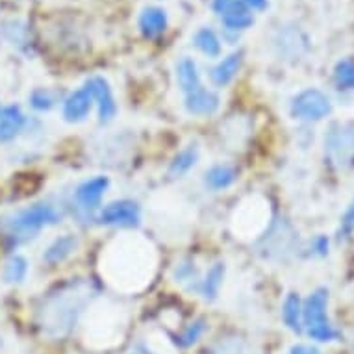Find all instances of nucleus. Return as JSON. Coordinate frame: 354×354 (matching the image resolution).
Returning a JSON list of instances; mask_svg holds the SVG:
<instances>
[{
  "label": "nucleus",
  "instance_id": "0eeeda50",
  "mask_svg": "<svg viewBox=\"0 0 354 354\" xmlns=\"http://www.w3.org/2000/svg\"><path fill=\"white\" fill-rule=\"evenodd\" d=\"M86 87L93 97V102H97V106H99L100 122H110L117 113V104L108 80L102 76H93L86 82Z\"/></svg>",
  "mask_w": 354,
  "mask_h": 354
},
{
  "label": "nucleus",
  "instance_id": "f257e3e1",
  "mask_svg": "<svg viewBox=\"0 0 354 354\" xmlns=\"http://www.w3.org/2000/svg\"><path fill=\"white\" fill-rule=\"evenodd\" d=\"M86 295L80 291H62L50 297L41 310V326L48 336H64L73 328L82 308L86 306Z\"/></svg>",
  "mask_w": 354,
  "mask_h": 354
},
{
  "label": "nucleus",
  "instance_id": "4be33fe9",
  "mask_svg": "<svg viewBox=\"0 0 354 354\" xmlns=\"http://www.w3.org/2000/svg\"><path fill=\"white\" fill-rule=\"evenodd\" d=\"M193 43H195V47H197L201 53H204L206 56H209V58H217L221 54L219 37L215 35L214 30L201 28L197 34H195V37H193Z\"/></svg>",
  "mask_w": 354,
  "mask_h": 354
},
{
  "label": "nucleus",
  "instance_id": "2f4dec72",
  "mask_svg": "<svg viewBox=\"0 0 354 354\" xmlns=\"http://www.w3.org/2000/svg\"><path fill=\"white\" fill-rule=\"evenodd\" d=\"M234 0H214V4H212V8H214V12L217 13V15H223V12L227 10L230 4H232Z\"/></svg>",
  "mask_w": 354,
  "mask_h": 354
},
{
  "label": "nucleus",
  "instance_id": "5701e85b",
  "mask_svg": "<svg viewBox=\"0 0 354 354\" xmlns=\"http://www.w3.org/2000/svg\"><path fill=\"white\" fill-rule=\"evenodd\" d=\"M26 273H28V261L24 260L23 256L15 254L6 261L2 277L8 284H19V282H23Z\"/></svg>",
  "mask_w": 354,
  "mask_h": 354
},
{
  "label": "nucleus",
  "instance_id": "20e7f679",
  "mask_svg": "<svg viewBox=\"0 0 354 354\" xmlns=\"http://www.w3.org/2000/svg\"><path fill=\"white\" fill-rule=\"evenodd\" d=\"M128 256H124L121 245L117 243V261H121V268H117V273L113 279H119L121 277V282H136V280L145 279L147 274L151 277V261H149V256H151V249L149 247H143V249H138V247H128Z\"/></svg>",
  "mask_w": 354,
  "mask_h": 354
},
{
  "label": "nucleus",
  "instance_id": "7ed1b4c3",
  "mask_svg": "<svg viewBox=\"0 0 354 354\" xmlns=\"http://www.w3.org/2000/svg\"><path fill=\"white\" fill-rule=\"evenodd\" d=\"M326 304H328V291L319 288L308 297L302 306V325L306 326L308 336L315 342H332L339 336L326 317Z\"/></svg>",
  "mask_w": 354,
  "mask_h": 354
},
{
  "label": "nucleus",
  "instance_id": "c756f323",
  "mask_svg": "<svg viewBox=\"0 0 354 354\" xmlns=\"http://www.w3.org/2000/svg\"><path fill=\"white\" fill-rule=\"evenodd\" d=\"M290 354H321V351L315 347H310V345H293L290 348Z\"/></svg>",
  "mask_w": 354,
  "mask_h": 354
},
{
  "label": "nucleus",
  "instance_id": "f3484780",
  "mask_svg": "<svg viewBox=\"0 0 354 354\" xmlns=\"http://www.w3.org/2000/svg\"><path fill=\"white\" fill-rule=\"evenodd\" d=\"M76 247H78V239H76L75 236H71V234L62 236V238L56 239V241L45 250L43 260L47 261V263H53V266L54 263H59V261H64L65 258H69V256L76 250Z\"/></svg>",
  "mask_w": 354,
  "mask_h": 354
},
{
  "label": "nucleus",
  "instance_id": "9b49d317",
  "mask_svg": "<svg viewBox=\"0 0 354 354\" xmlns=\"http://www.w3.org/2000/svg\"><path fill=\"white\" fill-rule=\"evenodd\" d=\"M184 97H186L184 106H186L187 113H192V115H212L219 110V97L214 91H208L204 86L193 93L184 95Z\"/></svg>",
  "mask_w": 354,
  "mask_h": 354
},
{
  "label": "nucleus",
  "instance_id": "a211bd4d",
  "mask_svg": "<svg viewBox=\"0 0 354 354\" xmlns=\"http://www.w3.org/2000/svg\"><path fill=\"white\" fill-rule=\"evenodd\" d=\"M223 279H225V263H214L212 269L206 274V279L201 280V286H198V293L206 299V301H214L215 297L219 295L221 284H223Z\"/></svg>",
  "mask_w": 354,
  "mask_h": 354
},
{
  "label": "nucleus",
  "instance_id": "c85d7f7f",
  "mask_svg": "<svg viewBox=\"0 0 354 354\" xmlns=\"http://www.w3.org/2000/svg\"><path fill=\"white\" fill-rule=\"evenodd\" d=\"M342 230L345 234L353 232L354 230V203L348 206V209L345 212V215H343L342 219Z\"/></svg>",
  "mask_w": 354,
  "mask_h": 354
},
{
  "label": "nucleus",
  "instance_id": "7c9ffc66",
  "mask_svg": "<svg viewBox=\"0 0 354 354\" xmlns=\"http://www.w3.org/2000/svg\"><path fill=\"white\" fill-rule=\"evenodd\" d=\"M250 12H261L268 8V0H243Z\"/></svg>",
  "mask_w": 354,
  "mask_h": 354
},
{
  "label": "nucleus",
  "instance_id": "b1692460",
  "mask_svg": "<svg viewBox=\"0 0 354 354\" xmlns=\"http://www.w3.org/2000/svg\"><path fill=\"white\" fill-rule=\"evenodd\" d=\"M334 82L339 89H354V62L342 59L334 69Z\"/></svg>",
  "mask_w": 354,
  "mask_h": 354
},
{
  "label": "nucleus",
  "instance_id": "ddd939ff",
  "mask_svg": "<svg viewBox=\"0 0 354 354\" xmlns=\"http://www.w3.org/2000/svg\"><path fill=\"white\" fill-rule=\"evenodd\" d=\"M223 19V24L227 26L228 30H245L249 28L250 24L254 23V17H252V12H250L247 4L243 0H234L232 4L223 12L221 15Z\"/></svg>",
  "mask_w": 354,
  "mask_h": 354
},
{
  "label": "nucleus",
  "instance_id": "393cba45",
  "mask_svg": "<svg viewBox=\"0 0 354 354\" xmlns=\"http://www.w3.org/2000/svg\"><path fill=\"white\" fill-rule=\"evenodd\" d=\"M204 328H206V323H204V319H197L195 323H192V325H187V328L184 332H182V336L176 339V343H178V347H192L193 343L197 342L198 337L203 336Z\"/></svg>",
  "mask_w": 354,
  "mask_h": 354
},
{
  "label": "nucleus",
  "instance_id": "f8f14e48",
  "mask_svg": "<svg viewBox=\"0 0 354 354\" xmlns=\"http://www.w3.org/2000/svg\"><path fill=\"white\" fill-rule=\"evenodd\" d=\"M24 115L23 111L19 110L17 106H6L0 108V143L15 140L19 132L24 127Z\"/></svg>",
  "mask_w": 354,
  "mask_h": 354
},
{
  "label": "nucleus",
  "instance_id": "1a4fd4ad",
  "mask_svg": "<svg viewBox=\"0 0 354 354\" xmlns=\"http://www.w3.org/2000/svg\"><path fill=\"white\" fill-rule=\"evenodd\" d=\"M326 145H328L332 158L339 165L354 162V130H347V128L334 130L328 134Z\"/></svg>",
  "mask_w": 354,
  "mask_h": 354
},
{
  "label": "nucleus",
  "instance_id": "dca6fc26",
  "mask_svg": "<svg viewBox=\"0 0 354 354\" xmlns=\"http://www.w3.org/2000/svg\"><path fill=\"white\" fill-rule=\"evenodd\" d=\"M176 76H178V84H180V89L184 91V95H189L193 91H197L203 87V82H201V75H198L197 64L189 58H184L176 67Z\"/></svg>",
  "mask_w": 354,
  "mask_h": 354
},
{
  "label": "nucleus",
  "instance_id": "412c9836",
  "mask_svg": "<svg viewBox=\"0 0 354 354\" xmlns=\"http://www.w3.org/2000/svg\"><path fill=\"white\" fill-rule=\"evenodd\" d=\"M197 160H198V149L195 145H189L187 149L180 151L176 156L173 158V162H171V165H169V176H173V178L184 176L189 169L195 167Z\"/></svg>",
  "mask_w": 354,
  "mask_h": 354
},
{
  "label": "nucleus",
  "instance_id": "39448f33",
  "mask_svg": "<svg viewBox=\"0 0 354 354\" xmlns=\"http://www.w3.org/2000/svg\"><path fill=\"white\" fill-rule=\"evenodd\" d=\"M332 111V104L325 93H321L319 89H306L295 97L291 104V113L297 119L304 121H319Z\"/></svg>",
  "mask_w": 354,
  "mask_h": 354
},
{
  "label": "nucleus",
  "instance_id": "423d86ee",
  "mask_svg": "<svg viewBox=\"0 0 354 354\" xmlns=\"http://www.w3.org/2000/svg\"><path fill=\"white\" fill-rule=\"evenodd\" d=\"M99 221L100 225H108V227L134 228L140 225L141 209L132 201H117V203L108 204L100 212Z\"/></svg>",
  "mask_w": 354,
  "mask_h": 354
},
{
  "label": "nucleus",
  "instance_id": "9d476101",
  "mask_svg": "<svg viewBox=\"0 0 354 354\" xmlns=\"http://www.w3.org/2000/svg\"><path fill=\"white\" fill-rule=\"evenodd\" d=\"M93 104V97L87 91V87L76 89L75 93H71L64 102V119L67 122H80L84 121Z\"/></svg>",
  "mask_w": 354,
  "mask_h": 354
},
{
  "label": "nucleus",
  "instance_id": "aec40b11",
  "mask_svg": "<svg viewBox=\"0 0 354 354\" xmlns=\"http://www.w3.org/2000/svg\"><path fill=\"white\" fill-rule=\"evenodd\" d=\"M282 319L288 328L297 334L302 332V304L297 293H290L286 297L284 306H282Z\"/></svg>",
  "mask_w": 354,
  "mask_h": 354
},
{
  "label": "nucleus",
  "instance_id": "cd10ccee",
  "mask_svg": "<svg viewBox=\"0 0 354 354\" xmlns=\"http://www.w3.org/2000/svg\"><path fill=\"white\" fill-rule=\"evenodd\" d=\"M30 104L34 106L35 110H50L54 106V97L48 93L47 89H35L32 97H30Z\"/></svg>",
  "mask_w": 354,
  "mask_h": 354
},
{
  "label": "nucleus",
  "instance_id": "4468645a",
  "mask_svg": "<svg viewBox=\"0 0 354 354\" xmlns=\"http://www.w3.org/2000/svg\"><path fill=\"white\" fill-rule=\"evenodd\" d=\"M241 58H243V53H234L223 59L219 65H215L209 73V78L215 86L225 87L234 80V76L238 75L239 67H241Z\"/></svg>",
  "mask_w": 354,
  "mask_h": 354
},
{
  "label": "nucleus",
  "instance_id": "a878e982",
  "mask_svg": "<svg viewBox=\"0 0 354 354\" xmlns=\"http://www.w3.org/2000/svg\"><path fill=\"white\" fill-rule=\"evenodd\" d=\"M174 279L176 282H193V290L198 291V286H201V280H198V273L197 269L193 268L192 263H186V261H182V263H176V268H174Z\"/></svg>",
  "mask_w": 354,
  "mask_h": 354
},
{
  "label": "nucleus",
  "instance_id": "f03ea898",
  "mask_svg": "<svg viewBox=\"0 0 354 354\" xmlns=\"http://www.w3.org/2000/svg\"><path fill=\"white\" fill-rule=\"evenodd\" d=\"M62 221V214L56 206L48 203H39L30 206L26 209H21L12 217L4 221V230L8 236H12L17 241H26L34 238L35 234L50 225H58Z\"/></svg>",
  "mask_w": 354,
  "mask_h": 354
},
{
  "label": "nucleus",
  "instance_id": "6ab92c4d",
  "mask_svg": "<svg viewBox=\"0 0 354 354\" xmlns=\"http://www.w3.org/2000/svg\"><path fill=\"white\" fill-rule=\"evenodd\" d=\"M238 174H236V169L230 167V165H214L206 173V186L214 192H221V189H227L236 182Z\"/></svg>",
  "mask_w": 354,
  "mask_h": 354
},
{
  "label": "nucleus",
  "instance_id": "bb28decb",
  "mask_svg": "<svg viewBox=\"0 0 354 354\" xmlns=\"http://www.w3.org/2000/svg\"><path fill=\"white\" fill-rule=\"evenodd\" d=\"M214 354H252V348L239 339H228V342H221L215 347Z\"/></svg>",
  "mask_w": 354,
  "mask_h": 354
},
{
  "label": "nucleus",
  "instance_id": "2eb2a0df",
  "mask_svg": "<svg viewBox=\"0 0 354 354\" xmlns=\"http://www.w3.org/2000/svg\"><path fill=\"white\" fill-rule=\"evenodd\" d=\"M167 28V15L160 8H147L140 17V30L145 37H156Z\"/></svg>",
  "mask_w": 354,
  "mask_h": 354
},
{
  "label": "nucleus",
  "instance_id": "6e6552de",
  "mask_svg": "<svg viewBox=\"0 0 354 354\" xmlns=\"http://www.w3.org/2000/svg\"><path fill=\"white\" fill-rule=\"evenodd\" d=\"M110 187V178L108 176H95V178H89L84 184L78 186L75 197L76 203L84 212L91 214L95 209L99 208L100 203H102V197H104L106 189Z\"/></svg>",
  "mask_w": 354,
  "mask_h": 354
}]
</instances>
